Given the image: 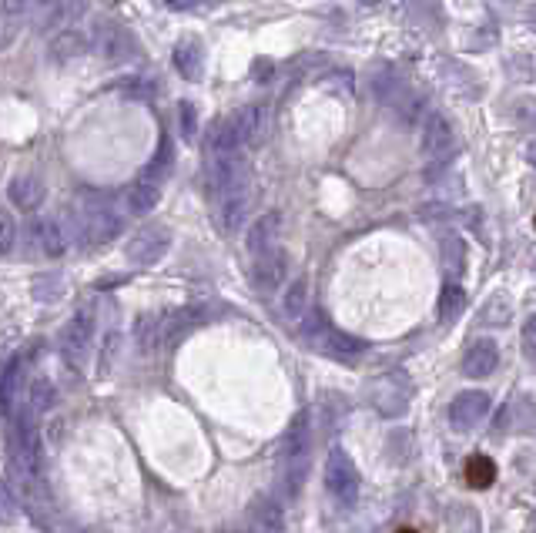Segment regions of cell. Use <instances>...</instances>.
Returning <instances> with one entry per match:
<instances>
[{
    "label": "cell",
    "mask_w": 536,
    "mask_h": 533,
    "mask_svg": "<svg viewBox=\"0 0 536 533\" xmlns=\"http://www.w3.org/2000/svg\"><path fill=\"white\" fill-rule=\"evenodd\" d=\"M309 466H312V413L302 409V413H295L282 446V483L289 497H299L302 493Z\"/></svg>",
    "instance_id": "1"
},
{
    "label": "cell",
    "mask_w": 536,
    "mask_h": 533,
    "mask_svg": "<svg viewBox=\"0 0 536 533\" xmlns=\"http://www.w3.org/2000/svg\"><path fill=\"white\" fill-rule=\"evenodd\" d=\"M325 490L332 493V500L339 507H356L359 500V470L352 463V456L339 450V446L325 456Z\"/></svg>",
    "instance_id": "2"
},
{
    "label": "cell",
    "mask_w": 536,
    "mask_h": 533,
    "mask_svg": "<svg viewBox=\"0 0 536 533\" xmlns=\"http://www.w3.org/2000/svg\"><path fill=\"white\" fill-rule=\"evenodd\" d=\"M305 336H309V342L322 352V356L342 359V363L359 359L362 352H366V342L356 339V336H346V332H339V329H332L322 316L312 319L309 326H305Z\"/></svg>",
    "instance_id": "3"
},
{
    "label": "cell",
    "mask_w": 536,
    "mask_h": 533,
    "mask_svg": "<svg viewBox=\"0 0 536 533\" xmlns=\"http://www.w3.org/2000/svg\"><path fill=\"white\" fill-rule=\"evenodd\" d=\"M171 252V228L168 225H148L141 232L131 235V242L124 245V255L131 265H158Z\"/></svg>",
    "instance_id": "4"
},
{
    "label": "cell",
    "mask_w": 536,
    "mask_h": 533,
    "mask_svg": "<svg viewBox=\"0 0 536 533\" xmlns=\"http://www.w3.org/2000/svg\"><path fill=\"white\" fill-rule=\"evenodd\" d=\"M14 440H17V466H21V473L24 477H37L44 466V450H41V436H37V426H34V409H24V413L17 416Z\"/></svg>",
    "instance_id": "5"
},
{
    "label": "cell",
    "mask_w": 536,
    "mask_h": 533,
    "mask_svg": "<svg viewBox=\"0 0 536 533\" xmlns=\"http://www.w3.org/2000/svg\"><path fill=\"white\" fill-rule=\"evenodd\" d=\"M490 406L493 403L486 393H480V389H466V393H459L453 399V406H449V423H453V430L469 433L490 416Z\"/></svg>",
    "instance_id": "6"
},
{
    "label": "cell",
    "mask_w": 536,
    "mask_h": 533,
    "mask_svg": "<svg viewBox=\"0 0 536 533\" xmlns=\"http://www.w3.org/2000/svg\"><path fill=\"white\" fill-rule=\"evenodd\" d=\"M453 148H456L453 125H449L443 114H429L423 121V155L433 161V165H446V161L453 158Z\"/></svg>",
    "instance_id": "7"
},
{
    "label": "cell",
    "mask_w": 536,
    "mask_h": 533,
    "mask_svg": "<svg viewBox=\"0 0 536 533\" xmlns=\"http://www.w3.org/2000/svg\"><path fill=\"white\" fill-rule=\"evenodd\" d=\"M252 279H255V289L258 292H265V295L279 292L282 285H285V279H289V255H285V249H279V245H275L272 252L258 255Z\"/></svg>",
    "instance_id": "8"
},
{
    "label": "cell",
    "mask_w": 536,
    "mask_h": 533,
    "mask_svg": "<svg viewBox=\"0 0 536 533\" xmlns=\"http://www.w3.org/2000/svg\"><path fill=\"white\" fill-rule=\"evenodd\" d=\"M91 339H94V312L91 309H81L78 316H74L71 322H67L64 329V356L71 366H81L84 352L91 349Z\"/></svg>",
    "instance_id": "9"
},
{
    "label": "cell",
    "mask_w": 536,
    "mask_h": 533,
    "mask_svg": "<svg viewBox=\"0 0 536 533\" xmlns=\"http://www.w3.org/2000/svg\"><path fill=\"white\" fill-rule=\"evenodd\" d=\"M372 403H376V409L382 416H402L409 406V386L402 376H386L379 379L376 386H372Z\"/></svg>",
    "instance_id": "10"
},
{
    "label": "cell",
    "mask_w": 536,
    "mask_h": 533,
    "mask_svg": "<svg viewBox=\"0 0 536 533\" xmlns=\"http://www.w3.org/2000/svg\"><path fill=\"white\" fill-rule=\"evenodd\" d=\"M245 212H248V185L242 178V182L228 185L225 192H218V225L232 235L238 232V225H242Z\"/></svg>",
    "instance_id": "11"
},
{
    "label": "cell",
    "mask_w": 536,
    "mask_h": 533,
    "mask_svg": "<svg viewBox=\"0 0 536 533\" xmlns=\"http://www.w3.org/2000/svg\"><path fill=\"white\" fill-rule=\"evenodd\" d=\"M31 239L37 245V252L47 255V259H57V255L67 252V245H71V239H67L61 218H37V222L31 225Z\"/></svg>",
    "instance_id": "12"
},
{
    "label": "cell",
    "mask_w": 536,
    "mask_h": 533,
    "mask_svg": "<svg viewBox=\"0 0 536 533\" xmlns=\"http://www.w3.org/2000/svg\"><path fill=\"white\" fill-rule=\"evenodd\" d=\"M496 366H500V349H496L493 339H476L473 346L466 349V356H463V373H466L469 379L493 376Z\"/></svg>",
    "instance_id": "13"
},
{
    "label": "cell",
    "mask_w": 536,
    "mask_h": 533,
    "mask_svg": "<svg viewBox=\"0 0 536 533\" xmlns=\"http://www.w3.org/2000/svg\"><path fill=\"white\" fill-rule=\"evenodd\" d=\"M279 232H282V215L279 212H265L262 218H255L252 228H248L245 242H248V252L255 255H265L275 249V242H279Z\"/></svg>",
    "instance_id": "14"
},
{
    "label": "cell",
    "mask_w": 536,
    "mask_h": 533,
    "mask_svg": "<svg viewBox=\"0 0 536 533\" xmlns=\"http://www.w3.org/2000/svg\"><path fill=\"white\" fill-rule=\"evenodd\" d=\"M44 195L47 188L37 175H17L11 185H7V198H11V205H17L21 212H37V208L44 205Z\"/></svg>",
    "instance_id": "15"
},
{
    "label": "cell",
    "mask_w": 536,
    "mask_h": 533,
    "mask_svg": "<svg viewBox=\"0 0 536 533\" xmlns=\"http://www.w3.org/2000/svg\"><path fill=\"white\" fill-rule=\"evenodd\" d=\"M84 225H88V242H94V245L114 242V239H118V232H121V218L114 215L108 205L91 208L88 218H84Z\"/></svg>",
    "instance_id": "16"
},
{
    "label": "cell",
    "mask_w": 536,
    "mask_h": 533,
    "mask_svg": "<svg viewBox=\"0 0 536 533\" xmlns=\"http://www.w3.org/2000/svg\"><path fill=\"white\" fill-rule=\"evenodd\" d=\"M195 326H198L195 309H175V312H168V316H161V346H168V349L178 346Z\"/></svg>",
    "instance_id": "17"
},
{
    "label": "cell",
    "mask_w": 536,
    "mask_h": 533,
    "mask_svg": "<svg viewBox=\"0 0 536 533\" xmlns=\"http://www.w3.org/2000/svg\"><path fill=\"white\" fill-rule=\"evenodd\" d=\"M134 346H138L141 356H151L161 346V316L155 312H141L134 319Z\"/></svg>",
    "instance_id": "18"
},
{
    "label": "cell",
    "mask_w": 536,
    "mask_h": 533,
    "mask_svg": "<svg viewBox=\"0 0 536 533\" xmlns=\"http://www.w3.org/2000/svg\"><path fill=\"white\" fill-rule=\"evenodd\" d=\"M161 202V188L158 182H138L128 188V195H124V205H128L131 215H151L155 212V205Z\"/></svg>",
    "instance_id": "19"
},
{
    "label": "cell",
    "mask_w": 536,
    "mask_h": 533,
    "mask_svg": "<svg viewBox=\"0 0 536 533\" xmlns=\"http://www.w3.org/2000/svg\"><path fill=\"white\" fill-rule=\"evenodd\" d=\"M232 118H235L238 131H242L245 145H255V141L262 138V131H265V108H258V104H245V108L235 111Z\"/></svg>",
    "instance_id": "20"
},
{
    "label": "cell",
    "mask_w": 536,
    "mask_h": 533,
    "mask_svg": "<svg viewBox=\"0 0 536 533\" xmlns=\"http://www.w3.org/2000/svg\"><path fill=\"white\" fill-rule=\"evenodd\" d=\"M282 312L289 322H302L305 312H309V279H295L289 289H285Z\"/></svg>",
    "instance_id": "21"
},
{
    "label": "cell",
    "mask_w": 536,
    "mask_h": 533,
    "mask_svg": "<svg viewBox=\"0 0 536 533\" xmlns=\"http://www.w3.org/2000/svg\"><path fill=\"white\" fill-rule=\"evenodd\" d=\"M463 309H466V292H463V285L446 282L443 292H439V319H443V322H456L459 316H463Z\"/></svg>",
    "instance_id": "22"
},
{
    "label": "cell",
    "mask_w": 536,
    "mask_h": 533,
    "mask_svg": "<svg viewBox=\"0 0 536 533\" xmlns=\"http://www.w3.org/2000/svg\"><path fill=\"white\" fill-rule=\"evenodd\" d=\"M466 483H469V487H476V490L493 487V483H496V463L490 460V456L476 453L473 460L466 463Z\"/></svg>",
    "instance_id": "23"
},
{
    "label": "cell",
    "mask_w": 536,
    "mask_h": 533,
    "mask_svg": "<svg viewBox=\"0 0 536 533\" xmlns=\"http://www.w3.org/2000/svg\"><path fill=\"white\" fill-rule=\"evenodd\" d=\"M252 517H255L258 530H262V533H279V530H282V523H285L282 507H279V503H275V500H268V497L255 503Z\"/></svg>",
    "instance_id": "24"
},
{
    "label": "cell",
    "mask_w": 536,
    "mask_h": 533,
    "mask_svg": "<svg viewBox=\"0 0 536 533\" xmlns=\"http://www.w3.org/2000/svg\"><path fill=\"white\" fill-rule=\"evenodd\" d=\"M84 54V34L78 31H64V34H57L54 37V44H51V57L54 61H74V57H81Z\"/></svg>",
    "instance_id": "25"
},
{
    "label": "cell",
    "mask_w": 536,
    "mask_h": 533,
    "mask_svg": "<svg viewBox=\"0 0 536 533\" xmlns=\"http://www.w3.org/2000/svg\"><path fill=\"white\" fill-rule=\"evenodd\" d=\"M131 51V37L121 31V27H104L101 31V54L108 61H121L124 54Z\"/></svg>",
    "instance_id": "26"
},
{
    "label": "cell",
    "mask_w": 536,
    "mask_h": 533,
    "mask_svg": "<svg viewBox=\"0 0 536 533\" xmlns=\"http://www.w3.org/2000/svg\"><path fill=\"white\" fill-rule=\"evenodd\" d=\"M175 68L181 71V78H188V81H198V71H201V51H198V44H178L175 47Z\"/></svg>",
    "instance_id": "27"
},
{
    "label": "cell",
    "mask_w": 536,
    "mask_h": 533,
    "mask_svg": "<svg viewBox=\"0 0 536 533\" xmlns=\"http://www.w3.org/2000/svg\"><path fill=\"white\" fill-rule=\"evenodd\" d=\"M171 161H175V151H171V138L168 135H161V148H158V155L151 158V165L145 171V178L148 182H161V178L171 171Z\"/></svg>",
    "instance_id": "28"
},
{
    "label": "cell",
    "mask_w": 536,
    "mask_h": 533,
    "mask_svg": "<svg viewBox=\"0 0 536 533\" xmlns=\"http://www.w3.org/2000/svg\"><path fill=\"white\" fill-rule=\"evenodd\" d=\"M510 316H513V306L506 295H493V299L483 306V326H506Z\"/></svg>",
    "instance_id": "29"
},
{
    "label": "cell",
    "mask_w": 536,
    "mask_h": 533,
    "mask_svg": "<svg viewBox=\"0 0 536 533\" xmlns=\"http://www.w3.org/2000/svg\"><path fill=\"white\" fill-rule=\"evenodd\" d=\"M443 265H446V272H453V275L463 272L466 249H463V239H459V235H446L443 239Z\"/></svg>",
    "instance_id": "30"
},
{
    "label": "cell",
    "mask_w": 536,
    "mask_h": 533,
    "mask_svg": "<svg viewBox=\"0 0 536 533\" xmlns=\"http://www.w3.org/2000/svg\"><path fill=\"white\" fill-rule=\"evenodd\" d=\"M34 295L41 302H57L64 295V275H57V272L37 275V279H34Z\"/></svg>",
    "instance_id": "31"
},
{
    "label": "cell",
    "mask_w": 536,
    "mask_h": 533,
    "mask_svg": "<svg viewBox=\"0 0 536 533\" xmlns=\"http://www.w3.org/2000/svg\"><path fill=\"white\" fill-rule=\"evenodd\" d=\"M372 94H376L379 101H386V104L396 101L402 94V81L392 71H379L376 78H372Z\"/></svg>",
    "instance_id": "32"
},
{
    "label": "cell",
    "mask_w": 536,
    "mask_h": 533,
    "mask_svg": "<svg viewBox=\"0 0 536 533\" xmlns=\"http://www.w3.org/2000/svg\"><path fill=\"white\" fill-rule=\"evenodd\" d=\"M54 399H57V389L51 386V379H34V386H31V409L34 413H47V409L54 406Z\"/></svg>",
    "instance_id": "33"
},
{
    "label": "cell",
    "mask_w": 536,
    "mask_h": 533,
    "mask_svg": "<svg viewBox=\"0 0 536 533\" xmlns=\"http://www.w3.org/2000/svg\"><path fill=\"white\" fill-rule=\"evenodd\" d=\"M61 4L64 0H31V11H27V17H31V24L41 31V27H47L57 17Z\"/></svg>",
    "instance_id": "34"
},
{
    "label": "cell",
    "mask_w": 536,
    "mask_h": 533,
    "mask_svg": "<svg viewBox=\"0 0 536 533\" xmlns=\"http://www.w3.org/2000/svg\"><path fill=\"white\" fill-rule=\"evenodd\" d=\"M392 104H396V114L402 118V125H416V121L423 118V98H419V94H399Z\"/></svg>",
    "instance_id": "35"
},
{
    "label": "cell",
    "mask_w": 536,
    "mask_h": 533,
    "mask_svg": "<svg viewBox=\"0 0 536 533\" xmlns=\"http://www.w3.org/2000/svg\"><path fill=\"white\" fill-rule=\"evenodd\" d=\"M510 420H516V430L536 433V403L533 399H520L516 409H510Z\"/></svg>",
    "instance_id": "36"
},
{
    "label": "cell",
    "mask_w": 536,
    "mask_h": 533,
    "mask_svg": "<svg viewBox=\"0 0 536 533\" xmlns=\"http://www.w3.org/2000/svg\"><path fill=\"white\" fill-rule=\"evenodd\" d=\"M17 369H21V363L17 359H11L4 369V386H0V399H4V413H11L14 406V396H17Z\"/></svg>",
    "instance_id": "37"
},
{
    "label": "cell",
    "mask_w": 536,
    "mask_h": 533,
    "mask_svg": "<svg viewBox=\"0 0 536 533\" xmlns=\"http://www.w3.org/2000/svg\"><path fill=\"white\" fill-rule=\"evenodd\" d=\"M14 242H17V222H14L11 212H4V215H0V252L11 255Z\"/></svg>",
    "instance_id": "38"
},
{
    "label": "cell",
    "mask_w": 536,
    "mask_h": 533,
    "mask_svg": "<svg viewBox=\"0 0 536 533\" xmlns=\"http://www.w3.org/2000/svg\"><path fill=\"white\" fill-rule=\"evenodd\" d=\"M118 346H121V336H118V332H108V336H104V346H101V359H98L101 373H108V369L114 366V356H118Z\"/></svg>",
    "instance_id": "39"
},
{
    "label": "cell",
    "mask_w": 536,
    "mask_h": 533,
    "mask_svg": "<svg viewBox=\"0 0 536 533\" xmlns=\"http://www.w3.org/2000/svg\"><path fill=\"white\" fill-rule=\"evenodd\" d=\"M178 118H181V131H185V138H195V128H198V111H195V104L185 101L178 108Z\"/></svg>",
    "instance_id": "40"
},
{
    "label": "cell",
    "mask_w": 536,
    "mask_h": 533,
    "mask_svg": "<svg viewBox=\"0 0 536 533\" xmlns=\"http://www.w3.org/2000/svg\"><path fill=\"white\" fill-rule=\"evenodd\" d=\"M513 118L520 121V125H533L536 128V98H523L520 104H516Z\"/></svg>",
    "instance_id": "41"
},
{
    "label": "cell",
    "mask_w": 536,
    "mask_h": 533,
    "mask_svg": "<svg viewBox=\"0 0 536 533\" xmlns=\"http://www.w3.org/2000/svg\"><path fill=\"white\" fill-rule=\"evenodd\" d=\"M523 349L536 356V316H530L523 322Z\"/></svg>",
    "instance_id": "42"
},
{
    "label": "cell",
    "mask_w": 536,
    "mask_h": 533,
    "mask_svg": "<svg viewBox=\"0 0 536 533\" xmlns=\"http://www.w3.org/2000/svg\"><path fill=\"white\" fill-rule=\"evenodd\" d=\"M27 11H31V0H4L7 17H27Z\"/></svg>",
    "instance_id": "43"
},
{
    "label": "cell",
    "mask_w": 536,
    "mask_h": 533,
    "mask_svg": "<svg viewBox=\"0 0 536 533\" xmlns=\"http://www.w3.org/2000/svg\"><path fill=\"white\" fill-rule=\"evenodd\" d=\"M526 161H530V165L536 168V141H533V145H530V148H526Z\"/></svg>",
    "instance_id": "44"
},
{
    "label": "cell",
    "mask_w": 536,
    "mask_h": 533,
    "mask_svg": "<svg viewBox=\"0 0 536 533\" xmlns=\"http://www.w3.org/2000/svg\"><path fill=\"white\" fill-rule=\"evenodd\" d=\"M359 4H366V7H369V4H379V0H359Z\"/></svg>",
    "instance_id": "45"
},
{
    "label": "cell",
    "mask_w": 536,
    "mask_h": 533,
    "mask_svg": "<svg viewBox=\"0 0 536 533\" xmlns=\"http://www.w3.org/2000/svg\"><path fill=\"white\" fill-rule=\"evenodd\" d=\"M222 533H245V530H222Z\"/></svg>",
    "instance_id": "46"
},
{
    "label": "cell",
    "mask_w": 536,
    "mask_h": 533,
    "mask_svg": "<svg viewBox=\"0 0 536 533\" xmlns=\"http://www.w3.org/2000/svg\"><path fill=\"white\" fill-rule=\"evenodd\" d=\"M533 225H536V215H533Z\"/></svg>",
    "instance_id": "47"
}]
</instances>
